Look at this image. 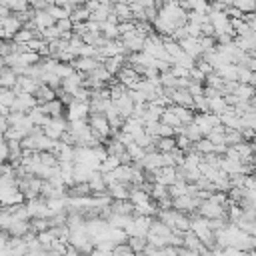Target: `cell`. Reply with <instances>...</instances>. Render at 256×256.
<instances>
[{
    "label": "cell",
    "mask_w": 256,
    "mask_h": 256,
    "mask_svg": "<svg viewBox=\"0 0 256 256\" xmlns=\"http://www.w3.org/2000/svg\"><path fill=\"white\" fill-rule=\"evenodd\" d=\"M28 222H30V230L32 232H42V230H46L50 226L48 218H30Z\"/></svg>",
    "instance_id": "cell-43"
},
{
    "label": "cell",
    "mask_w": 256,
    "mask_h": 256,
    "mask_svg": "<svg viewBox=\"0 0 256 256\" xmlns=\"http://www.w3.org/2000/svg\"><path fill=\"white\" fill-rule=\"evenodd\" d=\"M244 66H248L252 72H256V58H254V56H250V58L246 60V64H244Z\"/></svg>",
    "instance_id": "cell-58"
},
{
    "label": "cell",
    "mask_w": 256,
    "mask_h": 256,
    "mask_svg": "<svg viewBox=\"0 0 256 256\" xmlns=\"http://www.w3.org/2000/svg\"><path fill=\"white\" fill-rule=\"evenodd\" d=\"M106 190H108V194H110L112 198H116V200H124V198H128V194H130V186H126V184H122V182H114V184H110Z\"/></svg>",
    "instance_id": "cell-20"
},
{
    "label": "cell",
    "mask_w": 256,
    "mask_h": 256,
    "mask_svg": "<svg viewBox=\"0 0 256 256\" xmlns=\"http://www.w3.org/2000/svg\"><path fill=\"white\" fill-rule=\"evenodd\" d=\"M88 114H90V102H88V100H76V98L66 106V112H64V116H66L68 122H70V120L88 118Z\"/></svg>",
    "instance_id": "cell-4"
},
{
    "label": "cell",
    "mask_w": 256,
    "mask_h": 256,
    "mask_svg": "<svg viewBox=\"0 0 256 256\" xmlns=\"http://www.w3.org/2000/svg\"><path fill=\"white\" fill-rule=\"evenodd\" d=\"M234 6L240 8L242 12H254V8H256V0H234Z\"/></svg>",
    "instance_id": "cell-45"
},
{
    "label": "cell",
    "mask_w": 256,
    "mask_h": 256,
    "mask_svg": "<svg viewBox=\"0 0 256 256\" xmlns=\"http://www.w3.org/2000/svg\"><path fill=\"white\" fill-rule=\"evenodd\" d=\"M66 130H68V120H66V116H54V118H50V120L42 126V132H44L48 138H52V140H60Z\"/></svg>",
    "instance_id": "cell-3"
},
{
    "label": "cell",
    "mask_w": 256,
    "mask_h": 256,
    "mask_svg": "<svg viewBox=\"0 0 256 256\" xmlns=\"http://www.w3.org/2000/svg\"><path fill=\"white\" fill-rule=\"evenodd\" d=\"M184 136H188L192 142H196V140H200L202 138V132H200V128H198V124L196 122H190V124H184V132H182Z\"/></svg>",
    "instance_id": "cell-38"
},
{
    "label": "cell",
    "mask_w": 256,
    "mask_h": 256,
    "mask_svg": "<svg viewBox=\"0 0 256 256\" xmlns=\"http://www.w3.org/2000/svg\"><path fill=\"white\" fill-rule=\"evenodd\" d=\"M90 172H92V168H90V166H86V164H82V162H74V166H72L74 182H88Z\"/></svg>",
    "instance_id": "cell-18"
},
{
    "label": "cell",
    "mask_w": 256,
    "mask_h": 256,
    "mask_svg": "<svg viewBox=\"0 0 256 256\" xmlns=\"http://www.w3.org/2000/svg\"><path fill=\"white\" fill-rule=\"evenodd\" d=\"M14 98H16V92H14V88L0 86V104H4V106H8V108H10V104L14 102Z\"/></svg>",
    "instance_id": "cell-33"
},
{
    "label": "cell",
    "mask_w": 256,
    "mask_h": 256,
    "mask_svg": "<svg viewBox=\"0 0 256 256\" xmlns=\"http://www.w3.org/2000/svg\"><path fill=\"white\" fill-rule=\"evenodd\" d=\"M126 64V54H114V56H108L104 58V62H102V66H104L112 76H116V72Z\"/></svg>",
    "instance_id": "cell-14"
},
{
    "label": "cell",
    "mask_w": 256,
    "mask_h": 256,
    "mask_svg": "<svg viewBox=\"0 0 256 256\" xmlns=\"http://www.w3.org/2000/svg\"><path fill=\"white\" fill-rule=\"evenodd\" d=\"M164 196H168V186L166 184H160V182H154L152 184V188H150V198L152 200H160V198H164Z\"/></svg>",
    "instance_id": "cell-35"
},
{
    "label": "cell",
    "mask_w": 256,
    "mask_h": 256,
    "mask_svg": "<svg viewBox=\"0 0 256 256\" xmlns=\"http://www.w3.org/2000/svg\"><path fill=\"white\" fill-rule=\"evenodd\" d=\"M112 102L116 104V108H118V112H120L122 118L132 116V112H134V100L128 96V92H124L120 98H116V100H112Z\"/></svg>",
    "instance_id": "cell-12"
},
{
    "label": "cell",
    "mask_w": 256,
    "mask_h": 256,
    "mask_svg": "<svg viewBox=\"0 0 256 256\" xmlns=\"http://www.w3.org/2000/svg\"><path fill=\"white\" fill-rule=\"evenodd\" d=\"M144 130H146V134H150V136H158V130H160V120H152V122H146L144 124Z\"/></svg>",
    "instance_id": "cell-47"
},
{
    "label": "cell",
    "mask_w": 256,
    "mask_h": 256,
    "mask_svg": "<svg viewBox=\"0 0 256 256\" xmlns=\"http://www.w3.org/2000/svg\"><path fill=\"white\" fill-rule=\"evenodd\" d=\"M16 80H18V76H16V72L10 68V66H6L2 72H0V86H6V88H14V84H16Z\"/></svg>",
    "instance_id": "cell-26"
},
{
    "label": "cell",
    "mask_w": 256,
    "mask_h": 256,
    "mask_svg": "<svg viewBox=\"0 0 256 256\" xmlns=\"http://www.w3.org/2000/svg\"><path fill=\"white\" fill-rule=\"evenodd\" d=\"M252 162H254V166H256V152H254V158H252Z\"/></svg>",
    "instance_id": "cell-61"
},
{
    "label": "cell",
    "mask_w": 256,
    "mask_h": 256,
    "mask_svg": "<svg viewBox=\"0 0 256 256\" xmlns=\"http://www.w3.org/2000/svg\"><path fill=\"white\" fill-rule=\"evenodd\" d=\"M160 84H162L164 88H176V76H174L170 70L160 72Z\"/></svg>",
    "instance_id": "cell-42"
},
{
    "label": "cell",
    "mask_w": 256,
    "mask_h": 256,
    "mask_svg": "<svg viewBox=\"0 0 256 256\" xmlns=\"http://www.w3.org/2000/svg\"><path fill=\"white\" fill-rule=\"evenodd\" d=\"M54 24L58 26V30H60V32H70V30H72V26H74V22L70 20V16H66V18H60V20H56Z\"/></svg>",
    "instance_id": "cell-48"
},
{
    "label": "cell",
    "mask_w": 256,
    "mask_h": 256,
    "mask_svg": "<svg viewBox=\"0 0 256 256\" xmlns=\"http://www.w3.org/2000/svg\"><path fill=\"white\" fill-rule=\"evenodd\" d=\"M176 146V136H158L154 142V148L158 152H170Z\"/></svg>",
    "instance_id": "cell-25"
},
{
    "label": "cell",
    "mask_w": 256,
    "mask_h": 256,
    "mask_svg": "<svg viewBox=\"0 0 256 256\" xmlns=\"http://www.w3.org/2000/svg\"><path fill=\"white\" fill-rule=\"evenodd\" d=\"M252 144H254V148H256V138H254V140H252Z\"/></svg>",
    "instance_id": "cell-62"
},
{
    "label": "cell",
    "mask_w": 256,
    "mask_h": 256,
    "mask_svg": "<svg viewBox=\"0 0 256 256\" xmlns=\"http://www.w3.org/2000/svg\"><path fill=\"white\" fill-rule=\"evenodd\" d=\"M32 22H34L36 30H44V28H48V26L54 24V18L48 14V10H34Z\"/></svg>",
    "instance_id": "cell-15"
},
{
    "label": "cell",
    "mask_w": 256,
    "mask_h": 256,
    "mask_svg": "<svg viewBox=\"0 0 256 256\" xmlns=\"http://www.w3.org/2000/svg\"><path fill=\"white\" fill-rule=\"evenodd\" d=\"M118 164H122V162H120V158H118V156H114V154H108L104 160L100 162L98 170H100V172H110V170H114Z\"/></svg>",
    "instance_id": "cell-30"
},
{
    "label": "cell",
    "mask_w": 256,
    "mask_h": 256,
    "mask_svg": "<svg viewBox=\"0 0 256 256\" xmlns=\"http://www.w3.org/2000/svg\"><path fill=\"white\" fill-rule=\"evenodd\" d=\"M200 48H202V54H208L216 50V38L214 36H200Z\"/></svg>",
    "instance_id": "cell-36"
},
{
    "label": "cell",
    "mask_w": 256,
    "mask_h": 256,
    "mask_svg": "<svg viewBox=\"0 0 256 256\" xmlns=\"http://www.w3.org/2000/svg\"><path fill=\"white\" fill-rule=\"evenodd\" d=\"M250 102H252V106H254V108H256V94H254V96H252V98H250Z\"/></svg>",
    "instance_id": "cell-60"
},
{
    "label": "cell",
    "mask_w": 256,
    "mask_h": 256,
    "mask_svg": "<svg viewBox=\"0 0 256 256\" xmlns=\"http://www.w3.org/2000/svg\"><path fill=\"white\" fill-rule=\"evenodd\" d=\"M36 104H38V102H36V96L34 94H30V92H18L16 98H14V102L10 104V110H14V112H28Z\"/></svg>",
    "instance_id": "cell-5"
},
{
    "label": "cell",
    "mask_w": 256,
    "mask_h": 256,
    "mask_svg": "<svg viewBox=\"0 0 256 256\" xmlns=\"http://www.w3.org/2000/svg\"><path fill=\"white\" fill-rule=\"evenodd\" d=\"M6 6H8L12 12H20V10L30 8V6H28V0H6Z\"/></svg>",
    "instance_id": "cell-44"
},
{
    "label": "cell",
    "mask_w": 256,
    "mask_h": 256,
    "mask_svg": "<svg viewBox=\"0 0 256 256\" xmlns=\"http://www.w3.org/2000/svg\"><path fill=\"white\" fill-rule=\"evenodd\" d=\"M226 14H228V18H244V12L240 8H236L234 4L226 8Z\"/></svg>",
    "instance_id": "cell-54"
},
{
    "label": "cell",
    "mask_w": 256,
    "mask_h": 256,
    "mask_svg": "<svg viewBox=\"0 0 256 256\" xmlns=\"http://www.w3.org/2000/svg\"><path fill=\"white\" fill-rule=\"evenodd\" d=\"M8 14H12V10H10L6 4H0V18H4V16H8Z\"/></svg>",
    "instance_id": "cell-57"
},
{
    "label": "cell",
    "mask_w": 256,
    "mask_h": 256,
    "mask_svg": "<svg viewBox=\"0 0 256 256\" xmlns=\"http://www.w3.org/2000/svg\"><path fill=\"white\" fill-rule=\"evenodd\" d=\"M194 66H196V68H200V70H202L204 74H210V72L214 70V66H212V64H210L208 60H204L202 56H200V58L196 60V64H194Z\"/></svg>",
    "instance_id": "cell-50"
},
{
    "label": "cell",
    "mask_w": 256,
    "mask_h": 256,
    "mask_svg": "<svg viewBox=\"0 0 256 256\" xmlns=\"http://www.w3.org/2000/svg\"><path fill=\"white\" fill-rule=\"evenodd\" d=\"M14 216V214H12ZM30 232V222L28 220H20V218H12L10 226H8V234L10 236H24Z\"/></svg>",
    "instance_id": "cell-17"
},
{
    "label": "cell",
    "mask_w": 256,
    "mask_h": 256,
    "mask_svg": "<svg viewBox=\"0 0 256 256\" xmlns=\"http://www.w3.org/2000/svg\"><path fill=\"white\" fill-rule=\"evenodd\" d=\"M180 48L188 56H192L194 60H198L202 56V48H200V40L194 36H186L184 40H180Z\"/></svg>",
    "instance_id": "cell-8"
},
{
    "label": "cell",
    "mask_w": 256,
    "mask_h": 256,
    "mask_svg": "<svg viewBox=\"0 0 256 256\" xmlns=\"http://www.w3.org/2000/svg\"><path fill=\"white\" fill-rule=\"evenodd\" d=\"M6 128H8V120H6V116H0V134H4V132H6Z\"/></svg>",
    "instance_id": "cell-56"
},
{
    "label": "cell",
    "mask_w": 256,
    "mask_h": 256,
    "mask_svg": "<svg viewBox=\"0 0 256 256\" xmlns=\"http://www.w3.org/2000/svg\"><path fill=\"white\" fill-rule=\"evenodd\" d=\"M100 64H102V60L96 58V56H76V58L72 60L74 70L84 72V74H90V72H92L94 68H98Z\"/></svg>",
    "instance_id": "cell-7"
},
{
    "label": "cell",
    "mask_w": 256,
    "mask_h": 256,
    "mask_svg": "<svg viewBox=\"0 0 256 256\" xmlns=\"http://www.w3.org/2000/svg\"><path fill=\"white\" fill-rule=\"evenodd\" d=\"M42 108V112H46L50 118H54V116H64V104H62V100L56 96L52 100H48L44 102V104H38Z\"/></svg>",
    "instance_id": "cell-11"
},
{
    "label": "cell",
    "mask_w": 256,
    "mask_h": 256,
    "mask_svg": "<svg viewBox=\"0 0 256 256\" xmlns=\"http://www.w3.org/2000/svg\"><path fill=\"white\" fill-rule=\"evenodd\" d=\"M112 12L118 16L120 22H122V20H134L132 10H130V4H126V2H114V4H112Z\"/></svg>",
    "instance_id": "cell-21"
},
{
    "label": "cell",
    "mask_w": 256,
    "mask_h": 256,
    "mask_svg": "<svg viewBox=\"0 0 256 256\" xmlns=\"http://www.w3.org/2000/svg\"><path fill=\"white\" fill-rule=\"evenodd\" d=\"M248 84H252V86L256 88V72H252V76H250V80H248Z\"/></svg>",
    "instance_id": "cell-59"
},
{
    "label": "cell",
    "mask_w": 256,
    "mask_h": 256,
    "mask_svg": "<svg viewBox=\"0 0 256 256\" xmlns=\"http://www.w3.org/2000/svg\"><path fill=\"white\" fill-rule=\"evenodd\" d=\"M26 116L32 120V124H36V126H44L48 120H50V116L46 114V112H42V108L36 104L34 108H30L28 112H26Z\"/></svg>",
    "instance_id": "cell-19"
},
{
    "label": "cell",
    "mask_w": 256,
    "mask_h": 256,
    "mask_svg": "<svg viewBox=\"0 0 256 256\" xmlns=\"http://www.w3.org/2000/svg\"><path fill=\"white\" fill-rule=\"evenodd\" d=\"M38 86H40V80L38 78H34V76H18V80L14 84V92L16 94L18 92H30V94H34Z\"/></svg>",
    "instance_id": "cell-9"
},
{
    "label": "cell",
    "mask_w": 256,
    "mask_h": 256,
    "mask_svg": "<svg viewBox=\"0 0 256 256\" xmlns=\"http://www.w3.org/2000/svg\"><path fill=\"white\" fill-rule=\"evenodd\" d=\"M126 242L130 244V248H132V252H134V254H140V252H144L146 238H142V236H128V238H126Z\"/></svg>",
    "instance_id": "cell-39"
},
{
    "label": "cell",
    "mask_w": 256,
    "mask_h": 256,
    "mask_svg": "<svg viewBox=\"0 0 256 256\" xmlns=\"http://www.w3.org/2000/svg\"><path fill=\"white\" fill-rule=\"evenodd\" d=\"M236 66H238V76H236V80H238V82H248L250 76H252V70H250L248 66H244V64H236Z\"/></svg>",
    "instance_id": "cell-46"
},
{
    "label": "cell",
    "mask_w": 256,
    "mask_h": 256,
    "mask_svg": "<svg viewBox=\"0 0 256 256\" xmlns=\"http://www.w3.org/2000/svg\"><path fill=\"white\" fill-rule=\"evenodd\" d=\"M112 254H134V252H132V248H130L128 242H120V244H116L112 248Z\"/></svg>",
    "instance_id": "cell-51"
},
{
    "label": "cell",
    "mask_w": 256,
    "mask_h": 256,
    "mask_svg": "<svg viewBox=\"0 0 256 256\" xmlns=\"http://www.w3.org/2000/svg\"><path fill=\"white\" fill-rule=\"evenodd\" d=\"M254 176H256V170H254Z\"/></svg>",
    "instance_id": "cell-63"
},
{
    "label": "cell",
    "mask_w": 256,
    "mask_h": 256,
    "mask_svg": "<svg viewBox=\"0 0 256 256\" xmlns=\"http://www.w3.org/2000/svg\"><path fill=\"white\" fill-rule=\"evenodd\" d=\"M244 138H242V132L240 130H232V128H224V142L228 144V146H234V144H238V142H242Z\"/></svg>",
    "instance_id": "cell-37"
},
{
    "label": "cell",
    "mask_w": 256,
    "mask_h": 256,
    "mask_svg": "<svg viewBox=\"0 0 256 256\" xmlns=\"http://www.w3.org/2000/svg\"><path fill=\"white\" fill-rule=\"evenodd\" d=\"M100 34L104 36V38H108V40L118 38V36H120V34H118V24H114V22H110V20L100 22Z\"/></svg>",
    "instance_id": "cell-24"
},
{
    "label": "cell",
    "mask_w": 256,
    "mask_h": 256,
    "mask_svg": "<svg viewBox=\"0 0 256 256\" xmlns=\"http://www.w3.org/2000/svg\"><path fill=\"white\" fill-rule=\"evenodd\" d=\"M88 186H90V192H92V194L106 192V182H104V178H102V172H100V170H92V172H90Z\"/></svg>",
    "instance_id": "cell-13"
},
{
    "label": "cell",
    "mask_w": 256,
    "mask_h": 256,
    "mask_svg": "<svg viewBox=\"0 0 256 256\" xmlns=\"http://www.w3.org/2000/svg\"><path fill=\"white\" fill-rule=\"evenodd\" d=\"M28 6L32 10H46L50 4L46 2V0H28Z\"/></svg>",
    "instance_id": "cell-53"
},
{
    "label": "cell",
    "mask_w": 256,
    "mask_h": 256,
    "mask_svg": "<svg viewBox=\"0 0 256 256\" xmlns=\"http://www.w3.org/2000/svg\"><path fill=\"white\" fill-rule=\"evenodd\" d=\"M0 26L6 32V40H12V36L22 28V22L16 18V14H8L4 18H0Z\"/></svg>",
    "instance_id": "cell-10"
},
{
    "label": "cell",
    "mask_w": 256,
    "mask_h": 256,
    "mask_svg": "<svg viewBox=\"0 0 256 256\" xmlns=\"http://www.w3.org/2000/svg\"><path fill=\"white\" fill-rule=\"evenodd\" d=\"M226 102H224V96H214V98H208V112H214V114H222L226 110Z\"/></svg>",
    "instance_id": "cell-27"
},
{
    "label": "cell",
    "mask_w": 256,
    "mask_h": 256,
    "mask_svg": "<svg viewBox=\"0 0 256 256\" xmlns=\"http://www.w3.org/2000/svg\"><path fill=\"white\" fill-rule=\"evenodd\" d=\"M140 78H142V76H140V74H138L130 64H124V66L116 72V80H118L120 84H124L126 88H134V86H136V82H138Z\"/></svg>",
    "instance_id": "cell-6"
},
{
    "label": "cell",
    "mask_w": 256,
    "mask_h": 256,
    "mask_svg": "<svg viewBox=\"0 0 256 256\" xmlns=\"http://www.w3.org/2000/svg\"><path fill=\"white\" fill-rule=\"evenodd\" d=\"M158 136H174V128H172V126H168V124H162V122H160Z\"/></svg>",
    "instance_id": "cell-55"
},
{
    "label": "cell",
    "mask_w": 256,
    "mask_h": 256,
    "mask_svg": "<svg viewBox=\"0 0 256 256\" xmlns=\"http://www.w3.org/2000/svg\"><path fill=\"white\" fill-rule=\"evenodd\" d=\"M88 16H90V10H88L84 4H78V6L70 12V20H72L74 24H76V22H86Z\"/></svg>",
    "instance_id": "cell-29"
},
{
    "label": "cell",
    "mask_w": 256,
    "mask_h": 256,
    "mask_svg": "<svg viewBox=\"0 0 256 256\" xmlns=\"http://www.w3.org/2000/svg\"><path fill=\"white\" fill-rule=\"evenodd\" d=\"M196 212H198L200 216H204V218H220V216L226 218V208L222 206V204H218L216 200H212L210 196L204 198V200L198 204ZM226 220H228V218H226Z\"/></svg>",
    "instance_id": "cell-2"
},
{
    "label": "cell",
    "mask_w": 256,
    "mask_h": 256,
    "mask_svg": "<svg viewBox=\"0 0 256 256\" xmlns=\"http://www.w3.org/2000/svg\"><path fill=\"white\" fill-rule=\"evenodd\" d=\"M190 80H196V82H204V78H206V74H204L200 68H196V66H192L190 68V76H188Z\"/></svg>",
    "instance_id": "cell-52"
},
{
    "label": "cell",
    "mask_w": 256,
    "mask_h": 256,
    "mask_svg": "<svg viewBox=\"0 0 256 256\" xmlns=\"http://www.w3.org/2000/svg\"><path fill=\"white\" fill-rule=\"evenodd\" d=\"M194 150L200 152V154H208V152H214V144L210 142L208 136H202L200 140L194 142Z\"/></svg>",
    "instance_id": "cell-28"
},
{
    "label": "cell",
    "mask_w": 256,
    "mask_h": 256,
    "mask_svg": "<svg viewBox=\"0 0 256 256\" xmlns=\"http://www.w3.org/2000/svg\"><path fill=\"white\" fill-rule=\"evenodd\" d=\"M234 94L238 96V100H250L256 94V88L248 82H238L236 88H234Z\"/></svg>",
    "instance_id": "cell-22"
},
{
    "label": "cell",
    "mask_w": 256,
    "mask_h": 256,
    "mask_svg": "<svg viewBox=\"0 0 256 256\" xmlns=\"http://www.w3.org/2000/svg\"><path fill=\"white\" fill-rule=\"evenodd\" d=\"M88 124H90V130L92 134L100 140V142H104L110 138L112 130H110V124H108V118L102 114V112H90L88 114Z\"/></svg>",
    "instance_id": "cell-1"
},
{
    "label": "cell",
    "mask_w": 256,
    "mask_h": 256,
    "mask_svg": "<svg viewBox=\"0 0 256 256\" xmlns=\"http://www.w3.org/2000/svg\"><path fill=\"white\" fill-rule=\"evenodd\" d=\"M36 238H38V242H40L46 250H50L52 242L56 240V236L52 234V230H50V228H46V230H42V232H36Z\"/></svg>",
    "instance_id": "cell-32"
},
{
    "label": "cell",
    "mask_w": 256,
    "mask_h": 256,
    "mask_svg": "<svg viewBox=\"0 0 256 256\" xmlns=\"http://www.w3.org/2000/svg\"><path fill=\"white\" fill-rule=\"evenodd\" d=\"M172 64H178V66H184V68H192V66L196 64V60H194L192 56H188L184 50H180V52L172 58ZM172 64H170V66H172Z\"/></svg>",
    "instance_id": "cell-31"
},
{
    "label": "cell",
    "mask_w": 256,
    "mask_h": 256,
    "mask_svg": "<svg viewBox=\"0 0 256 256\" xmlns=\"http://www.w3.org/2000/svg\"><path fill=\"white\" fill-rule=\"evenodd\" d=\"M170 72H172L176 78H186V76H190V68H184V66H178V64H172V66H170Z\"/></svg>",
    "instance_id": "cell-49"
},
{
    "label": "cell",
    "mask_w": 256,
    "mask_h": 256,
    "mask_svg": "<svg viewBox=\"0 0 256 256\" xmlns=\"http://www.w3.org/2000/svg\"><path fill=\"white\" fill-rule=\"evenodd\" d=\"M34 96H36V102H38V104H44V102H48V100L56 98V90H54L52 86H48V84L40 82V86L36 88Z\"/></svg>",
    "instance_id": "cell-16"
},
{
    "label": "cell",
    "mask_w": 256,
    "mask_h": 256,
    "mask_svg": "<svg viewBox=\"0 0 256 256\" xmlns=\"http://www.w3.org/2000/svg\"><path fill=\"white\" fill-rule=\"evenodd\" d=\"M170 108L176 112V116L180 118L182 124H190V122L194 120V112H196V110L186 108V106H180V104H170Z\"/></svg>",
    "instance_id": "cell-23"
},
{
    "label": "cell",
    "mask_w": 256,
    "mask_h": 256,
    "mask_svg": "<svg viewBox=\"0 0 256 256\" xmlns=\"http://www.w3.org/2000/svg\"><path fill=\"white\" fill-rule=\"evenodd\" d=\"M34 36H36V32H34V30H28V28H24V26H22V28L12 36V40H14V42H20V44H26V42H28L30 38H34Z\"/></svg>",
    "instance_id": "cell-40"
},
{
    "label": "cell",
    "mask_w": 256,
    "mask_h": 256,
    "mask_svg": "<svg viewBox=\"0 0 256 256\" xmlns=\"http://www.w3.org/2000/svg\"><path fill=\"white\" fill-rule=\"evenodd\" d=\"M194 110L196 112H208V98L204 94L194 96Z\"/></svg>",
    "instance_id": "cell-41"
},
{
    "label": "cell",
    "mask_w": 256,
    "mask_h": 256,
    "mask_svg": "<svg viewBox=\"0 0 256 256\" xmlns=\"http://www.w3.org/2000/svg\"><path fill=\"white\" fill-rule=\"evenodd\" d=\"M126 152H128V156H130V160H132V162H134V160H140V158L146 154V150H144L140 144H136V142L126 144Z\"/></svg>",
    "instance_id": "cell-34"
}]
</instances>
